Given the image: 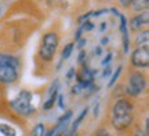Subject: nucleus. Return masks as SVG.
I'll return each mask as SVG.
<instances>
[{
	"label": "nucleus",
	"mask_w": 149,
	"mask_h": 136,
	"mask_svg": "<svg viewBox=\"0 0 149 136\" xmlns=\"http://www.w3.org/2000/svg\"><path fill=\"white\" fill-rule=\"evenodd\" d=\"M133 122V105L126 99H119L113 105L112 124L116 129H126Z\"/></svg>",
	"instance_id": "f257e3e1"
},
{
	"label": "nucleus",
	"mask_w": 149,
	"mask_h": 136,
	"mask_svg": "<svg viewBox=\"0 0 149 136\" xmlns=\"http://www.w3.org/2000/svg\"><path fill=\"white\" fill-rule=\"evenodd\" d=\"M31 102H32V94L28 92V91H21L15 99L10 102V106L15 110L17 113L24 115H29L35 111L33 106L31 105Z\"/></svg>",
	"instance_id": "f03ea898"
},
{
	"label": "nucleus",
	"mask_w": 149,
	"mask_h": 136,
	"mask_svg": "<svg viewBox=\"0 0 149 136\" xmlns=\"http://www.w3.org/2000/svg\"><path fill=\"white\" fill-rule=\"evenodd\" d=\"M57 47H58V36L55 33H47L43 37V44L40 47V57L44 59V61H51L54 57V54L57 51Z\"/></svg>",
	"instance_id": "7ed1b4c3"
},
{
	"label": "nucleus",
	"mask_w": 149,
	"mask_h": 136,
	"mask_svg": "<svg viewBox=\"0 0 149 136\" xmlns=\"http://www.w3.org/2000/svg\"><path fill=\"white\" fill-rule=\"evenodd\" d=\"M145 87H146V79L141 73H133L128 80L127 94L131 96H138L144 92Z\"/></svg>",
	"instance_id": "20e7f679"
},
{
	"label": "nucleus",
	"mask_w": 149,
	"mask_h": 136,
	"mask_svg": "<svg viewBox=\"0 0 149 136\" xmlns=\"http://www.w3.org/2000/svg\"><path fill=\"white\" fill-rule=\"evenodd\" d=\"M131 63L135 68H148L149 48H137L131 55Z\"/></svg>",
	"instance_id": "39448f33"
},
{
	"label": "nucleus",
	"mask_w": 149,
	"mask_h": 136,
	"mask_svg": "<svg viewBox=\"0 0 149 136\" xmlns=\"http://www.w3.org/2000/svg\"><path fill=\"white\" fill-rule=\"evenodd\" d=\"M18 79V70L10 65L0 63V83L10 84Z\"/></svg>",
	"instance_id": "423d86ee"
},
{
	"label": "nucleus",
	"mask_w": 149,
	"mask_h": 136,
	"mask_svg": "<svg viewBox=\"0 0 149 136\" xmlns=\"http://www.w3.org/2000/svg\"><path fill=\"white\" fill-rule=\"evenodd\" d=\"M148 22H149V14L148 11H144L142 14L134 17L131 22H130V26H131L133 30H139V29H142V26H146Z\"/></svg>",
	"instance_id": "0eeeda50"
},
{
	"label": "nucleus",
	"mask_w": 149,
	"mask_h": 136,
	"mask_svg": "<svg viewBox=\"0 0 149 136\" xmlns=\"http://www.w3.org/2000/svg\"><path fill=\"white\" fill-rule=\"evenodd\" d=\"M120 32H122L123 36V51L128 52V32H127V21H126V17L120 14Z\"/></svg>",
	"instance_id": "6e6552de"
},
{
	"label": "nucleus",
	"mask_w": 149,
	"mask_h": 136,
	"mask_svg": "<svg viewBox=\"0 0 149 136\" xmlns=\"http://www.w3.org/2000/svg\"><path fill=\"white\" fill-rule=\"evenodd\" d=\"M137 48H149V32L144 30L142 33H139L135 40Z\"/></svg>",
	"instance_id": "1a4fd4ad"
},
{
	"label": "nucleus",
	"mask_w": 149,
	"mask_h": 136,
	"mask_svg": "<svg viewBox=\"0 0 149 136\" xmlns=\"http://www.w3.org/2000/svg\"><path fill=\"white\" fill-rule=\"evenodd\" d=\"M149 7V0H133V8L135 11H145Z\"/></svg>",
	"instance_id": "9d476101"
},
{
	"label": "nucleus",
	"mask_w": 149,
	"mask_h": 136,
	"mask_svg": "<svg viewBox=\"0 0 149 136\" xmlns=\"http://www.w3.org/2000/svg\"><path fill=\"white\" fill-rule=\"evenodd\" d=\"M0 133L3 136H17V131L7 124H0Z\"/></svg>",
	"instance_id": "9b49d317"
},
{
	"label": "nucleus",
	"mask_w": 149,
	"mask_h": 136,
	"mask_svg": "<svg viewBox=\"0 0 149 136\" xmlns=\"http://www.w3.org/2000/svg\"><path fill=\"white\" fill-rule=\"evenodd\" d=\"M87 113H88V109L86 107V109H83V111H81V113L79 114V117H77V118L74 120L73 125H72V129H70V131H72V133H74V131L77 129V126H79V124L81 122V121H83V118L86 117V114H87Z\"/></svg>",
	"instance_id": "f8f14e48"
},
{
	"label": "nucleus",
	"mask_w": 149,
	"mask_h": 136,
	"mask_svg": "<svg viewBox=\"0 0 149 136\" xmlns=\"http://www.w3.org/2000/svg\"><path fill=\"white\" fill-rule=\"evenodd\" d=\"M44 132H46L44 125H43V124H37V125L32 129V135L31 136H43L44 135Z\"/></svg>",
	"instance_id": "ddd939ff"
},
{
	"label": "nucleus",
	"mask_w": 149,
	"mask_h": 136,
	"mask_svg": "<svg viewBox=\"0 0 149 136\" xmlns=\"http://www.w3.org/2000/svg\"><path fill=\"white\" fill-rule=\"evenodd\" d=\"M55 99H57V94L50 95V98H48V100L46 102V103H44L43 109H44V110H50L54 106V103H55Z\"/></svg>",
	"instance_id": "4468645a"
},
{
	"label": "nucleus",
	"mask_w": 149,
	"mask_h": 136,
	"mask_svg": "<svg viewBox=\"0 0 149 136\" xmlns=\"http://www.w3.org/2000/svg\"><path fill=\"white\" fill-rule=\"evenodd\" d=\"M120 73H122V66H119V68L116 69V72L113 73V76H112L111 81H109V84H108V87H112V85H115V83L117 81V79H119Z\"/></svg>",
	"instance_id": "2eb2a0df"
},
{
	"label": "nucleus",
	"mask_w": 149,
	"mask_h": 136,
	"mask_svg": "<svg viewBox=\"0 0 149 136\" xmlns=\"http://www.w3.org/2000/svg\"><path fill=\"white\" fill-rule=\"evenodd\" d=\"M72 50H73V44L69 43L66 47L64 48V51H62V59H66V58L70 57V54H72Z\"/></svg>",
	"instance_id": "dca6fc26"
},
{
	"label": "nucleus",
	"mask_w": 149,
	"mask_h": 136,
	"mask_svg": "<svg viewBox=\"0 0 149 136\" xmlns=\"http://www.w3.org/2000/svg\"><path fill=\"white\" fill-rule=\"evenodd\" d=\"M72 114H73V113H72L70 110L69 111H66V113H65V114L58 120V124H61V122H69V120L72 118Z\"/></svg>",
	"instance_id": "f3484780"
},
{
	"label": "nucleus",
	"mask_w": 149,
	"mask_h": 136,
	"mask_svg": "<svg viewBox=\"0 0 149 136\" xmlns=\"http://www.w3.org/2000/svg\"><path fill=\"white\" fill-rule=\"evenodd\" d=\"M93 28H94V25L91 23V22H84L83 23V26H81V30H93Z\"/></svg>",
	"instance_id": "a211bd4d"
},
{
	"label": "nucleus",
	"mask_w": 149,
	"mask_h": 136,
	"mask_svg": "<svg viewBox=\"0 0 149 136\" xmlns=\"http://www.w3.org/2000/svg\"><path fill=\"white\" fill-rule=\"evenodd\" d=\"M97 136H112V135L108 131H105V129H100L97 132Z\"/></svg>",
	"instance_id": "6ab92c4d"
},
{
	"label": "nucleus",
	"mask_w": 149,
	"mask_h": 136,
	"mask_svg": "<svg viewBox=\"0 0 149 136\" xmlns=\"http://www.w3.org/2000/svg\"><path fill=\"white\" fill-rule=\"evenodd\" d=\"M81 89H83V88H81V87H80L79 84H77V85H74L73 88H72V94H74V95H76V94H79V92L81 91Z\"/></svg>",
	"instance_id": "aec40b11"
},
{
	"label": "nucleus",
	"mask_w": 149,
	"mask_h": 136,
	"mask_svg": "<svg viewBox=\"0 0 149 136\" xmlns=\"http://www.w3.org/2000/svg\"><path fill=\"white\" fill-rule=\"evenodd\" d=\"M120 1V4L123 6V7H128V6L133 3V0H119Z\"/></svg>",
	"instance_id": "412c9836"
},
{
	"label": "nucleus",
	"mask_w": 149,
	"mask_h": 136,
	"mask_svg": "<svg viewBox=\"0 0 149 136\" xmlns=\"http://www.w3.org/2000/svg\"><path fill=\"white\" fill-rule=\"evenodd\" d=\"M111 59H112V54L109 52V54L107 55V57H105V59L102 61V65H108V63L111 62Z\"/></svg>",
	"instance_id": "4be33fe9"
},
{
	"label": "nucleus",
	"mask_w": 149,
	"mask_h": 136,
	"mask_svg": "<svg viewBox=\"0 0 149 136\" xmlns=\"http://www.w3.org/2000/svg\"><path fill=\"white\" fill-rule=\"evenodd\" d=\"M90 15H93V11H90V12H87V14H84V15L83 17H80L79 18V22H83V21H86V19H87V18H88V17Z\"/></svg>",
	"instance_id": "5701e85b"
},
{
	"label": "nucleus",
	"mask_w": 149,
	"mask_h": 136,
	"mask_svg": "<svg viewBox=\"0 0 149 136\" xmlns=\"http://www.w3.org/2000/svg\"><path fill=\"white\" fill-rule=\"evenodd\" d=\"M109 74H111V66H107L105 70H104V74H102V76H104V77H108Z\"/></svg>",
	"instance_id": "b1692460"
},
{
	"label": "nucleus",
	"mask_w": 149,
	"mask_h": 136,
	"mask_svg": "<svg viewBox=\"0 0 149 136\" xmlns=\"http://www.w3.org/2000/svg\"><path fill=\"white\" fill-rule=\"evenodd\" d=\"M105 12H108V10H100V11H95V12H93V15L100 17V15H102V14H105Z\"/></svg>",
	"instance_id": "393cba45"
},
{
	"label": "nucleus",
	"mask_w": 149,
	"mask_h": 136,
	"mask_svg": "<svg viewBox=\"0 0 149 136\" xmlns=\"http://www.w3.org/2000/svg\"><path fill=\"white\" fill-rule=\"evenodd\" d=\"M58 103H59V107H61V109H65V106H64V98H62V96H59V98H58Z\"/></svg>",
	"instance_id": "a878e982"
},
{
	"label": "nucleus",
	"mask_w": 149,
	"mask_h": 136,
	"mask_svg": "<svg viewBox=\"0 0 149 136\" xmlns=\"http://www.w3.org/2000/svg\"><path fill=\"white\" fill-rule=\"evenodd\" d=\"M98 110H100V105H98V103H95V106H94V117H97V115H98Z\"/></svg>",
	"instance_id": "bb28decb"
},
{
	"label": "nucleus",
	"mask_w": 149,
	"mask_h": 136,
	"mask_svg": "<svg viewBox=\"0 0 149 136\" xmlns=\"http://www.w3.org/2000/svg\"><path fill=\"white\" fill-rule=\"evenodd\" d=\"M148 131H149V120L146 118V120H145V132H146L145 135H148Z\"/></svg>",
	"instance_id": "cd10ccee"
},
{
	"label": "nucleus",
	"mask_w": 149,
	"mask_h": 136,
	"mask_svg": "<svg viewBox=\"0 0 149 136\" xmlns=\"http://www.w3.org/2000/svg\"><path fill=\"white\" fill-rule=\"evenodd\" d=\"M79 62H84V51H81V52H80V55H79Z\"/></svg>",
	"instance_id": "c85d7f7f"
},
{
	"label": "nucleus",
	"mask_w": 149,
	"mask_h": 136,
	"mask_svg": "<svg viewBox=\"0 0 149 136\" xmlns=\"http://www.w3.org/2000/svg\"><path fill=\"white\" fill-rule=\"evenodd\" d=\"M105 29H107V23H105V22H102V23H101V28H100V32H104Z\"/></svg>",
	"instance_id": "c756f323"
},
{
	"label": "nucleus",
	"mask_w": 149,
	"mask_h": 136,
	"mask_svg": "<svg viewBox=\"0 0 149 136\" xmlns=\"http://www.w3.org/2000/svg\"><path fill=\"white\" fill-rule=\"evenodd\" d=\"M101 52H102V48L101 47H95V54L97 55H101Z\"/></svg>",
	"instance_id": "7c9ffc66"
},
{
	"label": "nucleus",
	"mask_w": 149,
	"mask_h": 136,
	"mask_svg": "<svg viewBox=\"0 0 149 136\" xmlns=\"http://www.w3.org/2000/svg\"><path fill=\"white\" fill-rule=\"evenodd\" d=\"M73 74H74V70H73V69H70L69 73H68V77H69V79H70V77H73Z\"/></svg>",
	"instance_id": "2f4dec72"
},
{
	"label": "nucleus",
	"mask_w": 149,
	"mask_h": 136,
	"mask_svg": "<svg viewBox=\"0 0 149 136\" xmlns=\"http://www.w3.org/2000/svg\"><path fill=\"white\" fill-rule=\"evenodd\" d=\"M51 135H53V131H48V132H44L43 136H51Z\"/></svg>",
	"instance_id": "473e14b6"
},
{
	"label": "nucleus",
	"mask_w": 149,
	"mask_h": 136,
	"mask_svg": "<svg viewBox=\"0 0 149 136\" xmlns=\"http://www.w3.org/2000/svg\"><path fill=\"white\" fill-rule=\"evenodd\" d=\"M134 136H148V135H145V133H142V132H137Z\"/></svg>",
	"instance_id": "72a5a7b5"
},
{
	"label": "nucleus",
	"mask_w": 149,
	"mask_h": 136,
	"mask_svg": "<svg viewBox=\"0 0 149 136\" xmlns=\"http://www.w3.org/2000/svg\"><path fill=\"white\" fill-rule=\"evenodd\" d=\"M84 40H80V41H79V47H83V46H84Z\"/></svg>",
	"instance_id": "f704fd0d"
},
{
	"label": "nucleus",
	"mask_w": 149,
	"mask_h": 136,
	"mask_svg": "<svg viewBox=\"0 0 149 136\" xmlns=\"http://www.w3.org/2000/svg\"><path fill=\"white\" fill-rule=\"evenodd\" d=\"M108 39H109V37H104V40H102V44H107V43H108Z\"/></svg>",
	"instance_id": "c9c22d12"
}]
</instances>
